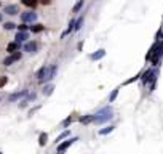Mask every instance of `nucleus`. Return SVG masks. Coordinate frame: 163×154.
Segmentation results:
<instances>
[{
	"mask_svg": "<svg viewBox=\"0 0 163 154\" xmlns=\"http://www.w3.org/2000/svg\"><path fill=\"white\" fill-rule=\"evenodd\" d=\"M114 117L112 116V108L110 106H105V108H102L99 112L94 114V124H102V122H107Z\"/></svg>",
	"mask_w": 163,
	"mask_h": 154,
	"instance_id": "obj_1",
	"label": "nucleus"
},
{
	"mask_svg": "<svg viewBox=\"0 0 163 154\" xmlns=\"http://www.w3.org/2000/svg\"><path fill=\"white\" fill-rule=\"evenodd\" d=\"M21 19H23L24 23H34L35 19H37V15L34 11H26V13L21 15Z\"/></svg>",
	"mask_w": 163,
	"mask_h": 154,
	"instance_id": "obj_2",
	"label": "nucleus"
},
{
	"mask_svg": "<svg viewBox=\"0 0 163 154\" xmlns=\"http://www.w3.org/2000/svg\"><path fill=\"white\" fill-rule=\"evenodd\" d=\"M18 60H21V53H19V52L13 53L11 56H8V58H5V60H3V64H5V66H10V64H13L15 61H18Z\"/></svg>",
	"mask_w": 163,
	"mask_h": 154,
	"instance_id": "obj_3",
	"label": "nucleus"
},
{
	"mask_svg": "<svg viewBox=\"0 0 163 154\" xmlns=\"http://www.w3.org/2000/svg\"><path fill=\"white\" fill-rule=\"evenodd\" d=\"M74 141H77V138H69V140H67V141H64V143H61L59 144V146H58V154H62L67 148H69L70 146V144L74 143Z\"/></svg>",
	"mask_w": 163,
	"mask_h": 154,
	"instance_id": "obj_4",
	"label": "nucleus"
},
{
	"mask_svg": "<svg viewBox=\"0 0 163 154\" xmlns=\"http://www.w3.org/2000/svg\"><path fill=\"white\" fill-rule=\"evenodd\" d=\"M27 37H29V34H27V32H24V31H19V32L16 34V38H15V42H18V43H21V42H26V40H27Z\"/></svg>",
	"mask_w": 163,
	"mask_h": 154,
	"instance_id": "obj_5",
	"label": "nucleus"
},
{
	"mask_svg": "<svg viewBox=\"0 0 163 154\" xmlns=\"http://www.w3.org/2000/svg\"><path fill=\"white\" fill-rule=\"evenodd\" d=\"M24 52H29V53L37 52V43H35V42H27V43L24 45Z\"/></svg>",
	"mask_w": 163,
	"mask_h": 154,
	"instance_id": "obj_6",
	"label": "nucleus"
},
{
	"mask_svg": "<svg viewBox=\"0 0 163 154\" xmlns=\"http://www.w3.org/2000/svg\"><path fill=\"white\" fill-rule=\"evenodd\" d=\"M3 11H5L6 15H16V13H18V7H16V5H6Z\"/></svg>",
	"mask_w": 163,
	"mask_h": 154,
	"instance_id": "obj_7",
	"label": "nucleus"
},
{
	"mask_svg": "<svg viewBox=\"0 0 163 154\" xmlns=\"http://www.w3.org/2000/svg\"><path fill=\"white\" fill-rule=\"evenodd\" d=\"M19 45L18 42H13V43H10L8 47H6V52H10V53H16V52H19Z\"/></svg>",
	"mask_w": 163,
	"mask_h": 154,
	"instance_id": "obj_8",
	"label": "nucleus"
},
{
	"mask_svg": "<svg viewBox=\"0 0 163 154\" xmlns=\"http://www.w3.org/2000/svg\"><path fill=\"white\" fill-rule=\"evenodd\" d=\"M26 95H27V90H21V92H18V93H13L8 100H10V101H16L18 98H21V96H26Z\"/></svg>",
	"mask_w": 163,
	"mask_h": 154,
	"instance_id": "obj_9",
	"label": "nucleus"
},
{
	"mask_svg": "<svg viewBox=\"0 0 163 154\" xmlns=\"http://www.w3.org/2000/svg\"><path fill=\"white\" fill-rule=\"evenodd\" d=\"M80 122H82V124H90V122H94V114L83 116V117H80Z\"/></svg>",
	"mask_w": 163,
	"mask_h": 154,
	"instance_id": "obj_10",
	"label": "nucleus"
},
{
	"mask_svg": "<svg viewBox=\"0 0 163 154\" xmlns=\"http://www.w3.org/2000/svg\"><path fill=\"white\" fill-rule=\"evenodd\" d=\"M104 55H105V52H104V50H99L98 53H93V55H91V60H101Z\"/></svg>",
	"mask_w": 163,
	"mask_h": 154,
	"instance_id": "obj_11",
	"label": "nucleus"
},
{
	"mask_svg": "<svg viewBox=\"0 0 163 154\" xmlns=\"http://www.w3.org/2000/svg\"><path fill=\"white\" fill-rule=\"evenodd\" d=\"M46 140H48L46 133H42V135H40V138H38V144H40V146H45V144H46Z\"/></svg>",
	"mask_w": 163,
	"mask_h": 154,
	"instance_id": "obj_12",
	"label": "nucleus"
},
{
	"mask_svg": "<svg viewBox=\"0 0 163 154\" xmlns=\"http://www.w3.org/2000/svg\"><path fill=\"white\" fill-rule=\"evenodd\" d=\"M53 90H54V87H53V85H46L45 88H43V95H46V96H48V95H51Z\"/></svg>",
	"mask_w": 163,
	"mask_h": 154,
	"instance_id": "obj_13",
	"label": "nucleus"
},
{
	"mask_svg": "<svg viewBox=\"0 0 163 154\" xmlns=\"http://www.w3.org/2000/svg\"><path fill=\"white\" fill-rule=\"evenodd\" d=\"M112 130H114V127H112V125H109V127H105V129L99 130V135H107V133H110Z\"/></svg>",
	"mask_w": 163,
	"mask_h": 154,
	"instance_id": "obj_14",
	"label": "nucleus"
},
{
	"mask_svg": "<svg viewBox=\"0 0 163 154\" xmlns=\"http://www.w3.org/2000/svg\"><path fill=\"white\" fill-rule=\"evenodd\" d=\"M31 29H32V32H40V31H43V26H40V24H34V26H31Z\"/></svg>",
	"mask_w": 163,
	"mask_h": 154,
	"instance_id": "obj_15",
	"label": "nucleus"
},
{
	"mask_svg": "<svg viewBox=\"0 0 163 154\" xmlns=\"http://www.w3.org/2000/svg\"><path fill=\"white\" fill-rule=\"evenodd\" d=\"M69 133H70L69 130H66V132H62V133L59 135V137H58V138H56V143H58V141H61V140H62V138H66V137H69Z\"/></svg>",
	"mask_w": 163,
	"mask_h": 154,
	"instance_id": "obj_16",
	"label": "nucleus"
},
{
	"mask_svg": "<svg viewBox=\"0 0 163 154\" xmlns=\"http://www.w3.org/2000/svg\"><path fill=\"white\" fill-rule=\"evenodd\" d=\"M83 7V0H79V2H77V5L74 7V13H77V11H79V10Z\"/></svg>",
	"mask_w": 163,
	"mask_h": 154,
	"instance_id": "obj_17",
	"label": "nucleus"
},
{
	"mask_svg": "<svg viewBox=\"0 0 163 154\" xmlns=\"http://www.w3.org/2000/svg\"><path fill=\"white\" fill-rule=\"evenodd\" d=\"M72 122H74V117L70 116V117H67V119H66V120L62 122V127H67V125H70Z\"/></svg>",
	"mask_w": 163,
	"mask_h": 154,
	"instance_id": "obj_18",
	"label": "nucleus"
},
{
	"mask_svg": "<svg viewBox=\"0 0 163 154\" xmlns=\"http://www.w3.org/2000/svg\"><path fill=\"white\" fill-rule=\"evenodd\" d=\"M23 3L27 5V7H34V5L37 3V0H23Z\"/></svg>",
	"mask_w": 163,
	"mask_h": 154,
	"instance_id": "obj_19",
	"label": "nucleus"
},
{
	"mask_svg": "<svg viewBox=\"0 0 163 154\" xmlns=\"http://www.w3.org/2000/svg\"><path fill=\"white\" fill-rule=\"evenodd\" d=\"M82 24H83V18H80V19H79V21H77V23H75V31H79V29L82 27Z\"/></svg>",
	"mask_w": 163,
	"mask_h": 154,
	"instance_id": "obj_20",
	"label": "nucleus"
},
{
	"mask_svg": "<svg viewBox=\"0 0 163 154\" xmlns=\"http://www.w3.org/2000/svg\"><path fill=\"white\" fill-rule=\"evenodd\" d=\"M117 95H118V90H114V92H112V95H110V98H109V101L112 103L115 98H117Z\"/></svg>",
	"mask_w": 163,
	"mask_h": 154,
	"instance_id": "obj_21",
	"label": "nucleus"
},
{
	"mask_svg": "<svg viewBox=\"0 0 163 154\" xmlns=\"http://www.w3.org/2000/svg\"><path fill=\"white\" fill-rule=\"evenodd\" d=\"M3 27H5V29H8V31H10V29H15L16 26H15L13 23H5V24H3Z\"/></svg>",
	"mask_w": 163,
	"mask_h": 154,
	"instance_id": "obj_22",
	"label": "nucleus"
},
{
	"mask_svg": "<svg viewBox=\"0 0 163 154\" xmlns=\"http://www.w3.org/2000/svg\"><path fill=\"white\" fill-rule=\"evenodd\" d=\"M6 82H8V79H6L5 75H2V77H0V87H3V85H5Z\"/></svg>",
	"mask_w": 163,
	"mask_h": 154,
	"instance_id": "obj_23",
	"label": "nucleus"
},
{
	"mask_svg": "<svg viewBox=\"0 0 163 154\" xmlns=\"http://www.w3.org/2000/svg\"><path fill=\"white\" fill-rule=\"evenodd\" d=\"M50 2H51V0H40V3H42V5H48Z\"/></svg>",
	"mask_w": 163,
	"mask_h": 154,
	"instance_id": "obj_24",
	"label": "nucleus"
},
{
	"mask_svg": "<svg viewBox=\"0 0 163 154\" xmlns=\"http://www.w3.org/2000/svg\"><path fill=\"white\" fill-rule=\"evenodd\" d=\"M26 29H27L26 24H21V26H19V31H26Z\"/></svg>",
	"mask_w": 163,
	"mask_h": 154,
	"instance_id": "obj_25",
	"label": "nucleus"
},
{
	"mask_svg": "<svg viewBox=\"0 0 163 154\" xmlns=\"http://www.w3.org/2000/svg\"><path fill=\"white\" fill-rule=\"evenodd\" d=\"M2 19H3V15H2V13H0V21H2Z\"/></svg>",
	"mask_w": 163,
	"mask_h": 154,
	"instance_id": "obj_26",
	"label": "nucleus"
},
{
	"mask_svg": "<svg viewBox=\"0 0 163 154\" xmlns=\"http://www.w3.org/2000/svg\"><path fill=\"white\" fill-rule=\"evenodd\" d=\"M0 154H2V152H0Z\"/></svg>",
	"mask_w": 163,
	"mask_h": 154,
	"instance_id": "obj_27",
	"label": "nucleus"
}]
</instances>
